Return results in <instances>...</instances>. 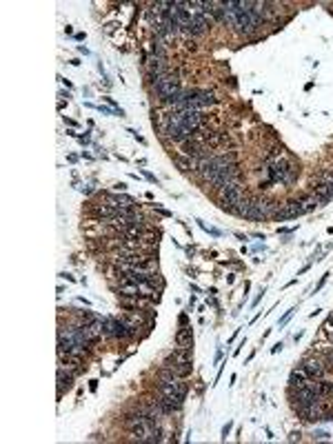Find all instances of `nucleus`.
<instances>
[{
    "mask_svg": "<svg viewBox=\"0 0 333 444\" xmlns=\"http://www.w3.org/2000/svg\"><path fill=\"white\" fill-rule=\"evenodd\" d=\"M165 367L171 369L178 378H187L191 373V355H189V349H176L173 353H169L165 358Z\"/></svg>",
    "mask_w": 333,
    "mask_h": 444,
    "instance_id": "obj_1",
    "label": "nucleus"
},
{
    "mask_svg": "<svg viewBox=\"0 0 333 444\" xmlns=\"http://www.w3.org/2000/svg\"><path fill=\"white\" fill-rule=\"evenodd\" d=\"M220 198H222V209H231L233 204L242 200V187H240V182H229L227 187L220 189Z\"/></svg>",
    "mask_w": 333,
    "mask_h": 444,
    "instance_id": "obj_2",
    "label": "nucleus"
},
{
    "mask_svg": "<svg viewBox=\"0 0 333 444\" xmlns=\"http://www.w3.org/2000/svg\"><path fill=\"white\" fill-rule=\"evenodd\" d=\"M236 180H238V165H229L224 169H220L218 173H213L209 178V185L216 189H222V187H227L229 182H236Z\"/></svg>",
    "mask_w": 333,
    "mask_h": 444,
    "instance_id": "obj_3",
    "label": "nucleus"
},
{
    "mask_svg": "<svg viewBox=\"0 0 333 444\" xmlns=\"http://www.w3.org/2000/svg\"><path fill=\"white\" fill-rule=\"evenodd\" d=\"M300 369H302L304 373H307L309 380H320L324 373H327V367L320 358H304L300 362Z\"/></svg>",
    "mask_w": 333,
    "mask_h": 444,
    "instance_id": "obj_4",
    "label": "nucleus"
},
{
    "mask_svg": "<svg viewBox=\"0 0 333 444\" xmlns=\"http://www.w3.org/2000/svg\"><path fill=\"white\" fill-rule=\"evenodd\" d=\"M182 156L196 158V160H200V158L207 156V147H204V142L191 140V138H189L187 142H182Z\"/></svg>",
    "mask_w": 333,
    "mask_h": 444,
    "instance_id": "obj_5",
    "label": "nucleus"
},
{
    "mask_svg": "<svg viewBox=\"0 0 333 444\" xmlns=\"http://www.w3.org/2000/svg\"><path fill=\"white\" fill-rule=\"evenodd\" d=\"M74 378H76L74 373H69L62 367H58V395H62L65 391H69L74 387Z\"/></svg>",
    "mask_w": 333,
    "mask_h": 444,
    "instance_id": "obj_6",
    "label": "nucleus"
},
{
    "mask_svg": "<svg viewBox=\"0 0 333 444\" xmlns=\"http://www.w3.org/2000/svg\"><path fill=\"white\" fill-rule=\"evenodd\" d=\"M176 165H178V169H180V171H196L198 169V160L196 158H187V156H178L176 158Z\"/></svg>",
    "mask_w": 333,
    "mask_h": 444,
    "instance_id": "obj_7",
    "label": "nucleus"
},
{
    "mask_svg": "<svg viewBox=\"0 0 333 444\" xmlns=\"http://www.w3.org/2000/svg\"><path fill=\"white\" fill-rule=\"evenodd\" d=\"M191 342H193V335H191V329H180L176 333V344L182 349H191Z\"/></svg>",
    "mask_w": 333,
    "mask_h": 444,
    "instance_id": "obj_8",
    "label": "nucleus"
},
{
    "mask_svg": "<svg viewBox=\"0 0 333 444\" xmlns=\"http://www.w3.org/2000/svg\"><path fill=\"white\" fill-rule=\"evenodd\" d=\"M307 382H309V378L302 369H293L291 375H289V384H291V387H304Z\"/></svg>",
    "mask_w": 333,
    "mask_h": 444,
    "instance_id": "obj_9",
    "label": "nucleus"
},
{
    "mask_svg": "<svg viewBox=\"0 0 333 444\" xmlns=\"http://www.w3.org/2000/svg\"><path fill=\"white\" fill-rule=\"evenodd\" d=\"M302 204H304V209H307V211H311V209L320 207L322 202H320V198L315 196V193H313V196H304V198H302Z\"/></svg>",
    "mask_w": 333,
    "mask_h": 444,
    "instance_id": "obj_10",
    "label": "nucleus"
},
{
    "mask_svg": "<svg viewBox=\"0 0 333 444\" xmlns=\"http://www.w3.org/2000/svg\"><path fill=\"white\" fill-rule=\"evenodd\" d=\"M315 196L320 198V202H327V200H331V196H329V191H327V185H324V182H320L318 187H315Z\"/></svg>",
    "mask_w": 333,
    "mask_h": 444,
    "instance_id": "obj_11",
    "label": "nucleus"
},
{
    "mask_svg": "<svg viewBox=\"0 0 333 444\" xmlns=\"http://www.w3.org/2000/svg\"><path fill=\"white\" fill-rule=\"evenodd\" d=\"M293 311H296V309H291V311H287V315H284V318L280 320V327H282V324H287V320H289V318H291V315H293Z\"/></svg>",
    "mask_w": 333,
    "mask_h": 444,
    "instance_id": "obj_12",
    "label": "nucleus"
},
{
    "mask_svg": "<svg viewBox=\"0 0 333 444\" xmlns=\"http://www.w3.org/2000/svg\"><path fill=\"white\" fill-rule=\"evenodd\" d=\"M331 393H333V382H331Z\"/></svg>",
    "mask_w": 333,
    "mask_h": 444,
    "instance_id": "obj_13",
    "label": "nucleus"
}]
</instances>
